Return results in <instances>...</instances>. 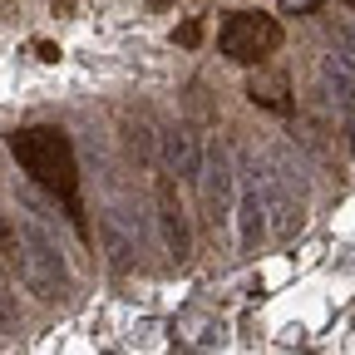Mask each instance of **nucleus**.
<instances>
[{"instance_id":"f257e3e1","label":"nucleus","mask_w":355,"mask_h":355,"mask_svg":"<svg viewBox=\"0 0 355 355\" xmlns=\"http://www.w3.org/2000/svg\"><path fill=\"white\" fill-rule=\"evenodd\" d=\"M10 158L30 173V183L55 193L69 212V222L84 232V207H79V163H74V144L64 128L35 123V128H15L10 133Z\"/></svg>"},{"instance_id":"f03ea898","label":"nucleus","mask_w":355,"mask_h":355,"mask_svg":"<svg viewBox=\"0 0 355 355\" xmlns=\"http://www.w3.org/2000/svg\"><path fill=\"white\" fill-rule=\"evenodd\" d=\"M10 257H15V266H20V282H25L35 296L55 301V296L69 291L64 257H60V247L50 242V232H44L35 217H20V222H15V252H10Z\"/></svg>"},{"instance_id":"7ed1b4c3","label":"nucleus","mask_w":355,"mask_h":355,"mask_svg":"<svg viewBox=\"0 0 355 355\" xmlns=\"http://www.w3.org/2000/svg\"><path fill=\"white\" fill-rule=\"evenodd\" d=\"M277 44H282V25L272 15H261V10L227 15V25H222V35H217V50L227 60H237V64H261Z\"/></svg>"},{"instance_id":"20e7f679","label":"nucleus","mask_w":355,"mask_h":355,"mask_svg":"<svg viewBox=\"0 0 355 355\" xmlns=\"http://www.w3.org/2000/svg\"><path fill=\"white\" fill-rule=\"evenodd\" d=\"M257 188H261V207H266V222H272V237L291 242L301 232V198L291 193V173L277 178V173L257 168Z\"/></svg>"},{"instance_id":"39448f33","label":"nucleus","mask_w":355,"mask_h":355,"mask_svg":"<svg viewBox=\"0 0 355 355\" xmlns=\"http://www.w3.org/2000/svg\"><path fill=\"white\" fill-rule=\"evenodd\" d=\"M153 207H158V227H163L168 257H173V261H188L193 237H188V217H183V202H178L173 173H158V178H153Z\"/></svg>"},{"instance_id":"423d86ee","label":"nucleus","mask_w":355,"mask_h":355,"mask_svg":"<svg viewBox=\"0 0 355 355\" xmlns=\"http://www.w3.org/2000/svg\"><path fill=\"white\" fill-rule=\"evenodd\" d=\"M202 178H207V207H212V222H227L237 212V173H232V158L222 144L207 148L202 158Z\"/></svg>"},{"instance_id":"0eeeda50","label":"nucleus","mask_w":355,"mask_h":355,"mask_svg":"<svg viewBox=\"0 0 355 355\" xmlns=\"http://www.w3.org/2000/svg\"><path fill=\"white\" fill-rule=\"evenodd\" d=\"M261 232H266V207H261V188H257V168H247L242 188H237V242H242V252H257Z\"/></svg>"},{"instance_id":"6e6552de","label":"nucleus","mask_w":355,"mask_h":355,"mask_svg":"<svg viewBox=\"0 0 355 355\" xmlns=\"http://www.w3.org/2000/svg\"><path fill=\"white\" fill-rule=\"evenodd\" d=\"M173 336H178V345H188V350H212L222 340V321L212 316L207 306H183L173 316Z\"/></svg>"},{"instance_id":"1a4fd4ad","label":"nucleus","mask_w":355,"mask_h":355,"mask_svg":"<svg viewBox=\"0 0 355 355\" xmlns=\"http://www.w3.org/2000/svg\"><path fill=\"white\" fill-rule=\"evenodd\" d=\"M163 163L178 173V178H202V148H198V133L173 123L163 128Z\"/></svg>"},{"instance_id":"9d476101","label":"nucleus","mask_w":355,"mask_h":355,"mask_svg":"<svg viewBox=\"0 0 355 355\" xmlns=\"http://www.w3.org/2000/svg\"><path fill=\"white\" fill-rule=\"evenodd\" d=\"M247 99L261 104V109H272V114H286V109H291V84H286L282 69H252Z\"/></svg>"},{"instance_id":"9b49d317","label":"nucleus","mask_w":355,"mask_h":355,"mask_svg":"<svg viewBox=\"0 0 355 355\" xmlns=\"http://www.w3.org/2000/svg\"><path fill=\"white\" fill-rule=\"evenodd\" d=\"M321 74H326V84L336 89L340 104H355V60H350L345 50H331V55L321 60Z\"/></svg>"},{"instance_id":"f8f14e48","label":"nucleus","mask_w":355,"mask_h":355,"mask_svg":"<svg viewBox=\"0 0 355 355\" xmlns=\"http://www.w3.org/2000/svg\"><path fill=\"white\" fill-rule=\"evenodd\" d=\"M20 331V311H15V296H10V286L0 282V336H15Z\"/></svg>"},{"instance_id":"ddd939ff","label":"nucleus","mask_w":355,"mask_h":355,"mask_svg":"<svg viewBox=\"0 0 355 355\" xmlns=\"http://www.w3.org/2000/svg\"><path fill=\"white\" fill-rule=\"evenodd\" d=\"M316 6H321V0H282V10H286V15H311Z\"/></svg>"},{"instance_id":"4468645a","label":"nucleus","mask_w":355,"mask_h":355,"mask_svg":"<svg viewBox=\"0 0 355 355\" xmlns=\"http://www.w3.org/2000/svg\"><path fill=\"white\" fill-rule=\"evenodd\" d=\"M198 35H202V20H188L183 30H178V40H183V44H198Z\"/></svg>"},{"instance_id":"2eb2a0df","label":"nucleus","mask_w":355,"mask_h":355,"mask_svg":"<svg viewBox=\"0 0 355 355\" xmlns=\"http://www.w3.org/2000/svg\"><path fill=\"white\" fill-rule=\"evenodd\" d=\"M345 144H350V153H355V114L345 119Z\"/></svg>"},{"instance_id":"dca6fc26","label":"nucleus","mask_w":355,"mask_h":355,"mask_svg":"<svg viewBox=\"0 0 355 355\" xmlns=\"http://www.w3.org/2000/svg\"><path fill=\"white\" fill-rule=\"evenodd\" d=\"M345 55H350V60H355V25H350V30H345Z\"/></svg>"},{"instance_id":"f3484780","label":"nucleus","mask_w":355,"mask_h":355,"mask_svg":"<svg viewBox=\"0 0 355 355\" xmlns=\"http://www.w3.org/2000/svg\"><path fill=\"white\" fill-rule=\"evenodd\" d=\"M345 6H350V10H355V0H345Z\"/></svg>"}]
</instances>
